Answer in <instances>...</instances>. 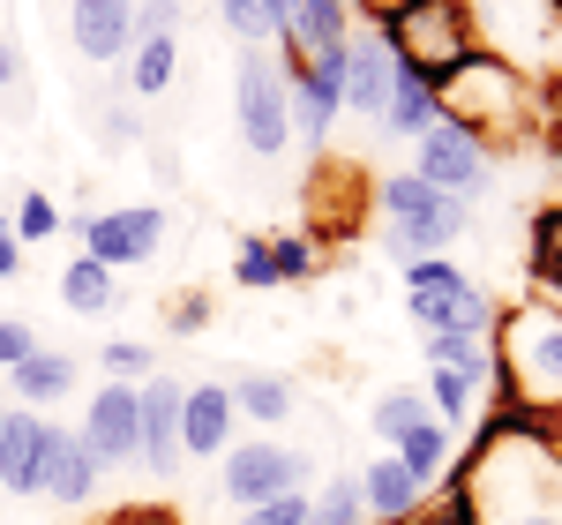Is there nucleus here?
<instances>
[{
  "instance_id": "f257e3e1",
  "label": "nucleus",
  "mask_w": 562,
  "mask_h": 525,
  "mask_svg": "<svg viewBox=\"0 0 562 525\" xmlns=\"http://www.w3.org/2000/svg\"><path fill=\"white\" fill-rule=\"evenodd\" d=\"M532 113H540V90L525 68H510L503 53H487L473 45L442 83H435V121H450V129H473L487 150L503 143V135H532Z\"/></svg>"
},
{
  "instance_id": "f03ea898",
  "label": "nucleus",
  "mask_w": 562,
  "mask_h": 525,
  "mask_svg": "<svg viewBox=\"0 0 562 525\" xmlns=\"http://www.w3.org/2000/svg\"><path fill=\"white\" fill-rule=\"evenodd\" d=\"M368 31L383 38V53L405 68V76H420L428 90L480 45V23H473V8H465V0H405L397 15L368 23Z\"/></svg>"
},
{
  "instance_id": "7ed1b4c3",
  "label": "nucleus",
  "mask_w": 562,
  "mask_h": 525,
  "mask_svg": "<svg viewBox=\"0 0 562 525\" xmlns=\"http://www.w3.org/2000/svg\"><path fill=\"white\" fill-rule=\"evenodd\" d=\"M495 383L540 413H562V315L555 308H503L495 315Z\"/></svg>"
},
{
  "instance_id": "20e7f679",
  "label": "nucleus",
  "mask_w": 562,
  "mask_h": 525,
  "mask_svg": "<svg viewBox=\"0 0 562 525\" xmlns=\"http://www.w3.org/2000/svg\"><path fill=\"white\" fill-rule=\"evenodd\" d=\"M375 211H383V248H390V262L442 256L458 233H473V203H465V196L428 188L420 174H383V180H375Z\"/></svg>"
},
{
  "instance_id": "39448f33",
  "label": "nucleus",
  "mask_w": 562,
  "mask_h": 525,
  "mask_svg": "<svg viewBox=\"0 0 562 525\" xmlns=\"http://www.w3.org/2000/svg\"><path fill=\"white\" fill-rule=\"evenodd\" d=\"M233 121L256 158H278L293 143V98H285V53L278 45H240L233 60Z\"/></svg>"
},
{
  "instance_id": "423d86ee",
  "label": "nucleus",
  "mask_w": 562,
  "mask_h": 525,
  "mask_svg": "<svg viewBox=\"0 0 562 525\" xmlns=\"http://www.w3.org/2000/svg\"><path fill=\"white\" fill-rule=\"evenodd\" d=\"M217 466H225V473H217V488H225V503H233V511H256V503H270V495L315 488V458H307L301 443H278V436L233 443Z\"/></svg>"
},
{
  "instance_id": "0eeeda50",
  "label": "nucleus",
  "mask_w": 562,
  "mask_h": 525,
  "mask_svg": "<svg viewBox=\"0 0 562 525\" xmlns=\"http://www.w3.org/2000/svg\"><path fill=\"white\" fill-rule=\"evenodd\" d=\"M76 241H83L90 262H105L113 278L135 270V262H150L166 248V211L158 203H121V211H76Z\"/></svg>"
},
{
  "instance_id": "6e6552de",
  "label": "nucleus",
  "mask_w": 562,
  "mask_h": 525,
  "mask_svg": "<svg viewBox=\"0 0 562 525\" xmlns=\"http://www.w3.org/2000/svg\"><path fill=\"white\" fill-rule=\"evenodd\" d=\"M76 436H83V450L98 458V473L143 466V398H135V383H98Z\"/></svg>"
},
{
  "instance_id": "1a4fd4ad",
  "label": "nucleus",
  "mask_w": 562,
  "mask_h": 525,
  "mask_svg": "<svg viewBox=\"0 0 562 525\" xmlns=\"http://www.w3.org/2000/svg\"><path fill=\"white\" fill-rule=\"evenodd\" d=\"M487 166H495V150H487L473 129H450V121H435V129L413 143V174L428 180V188H442V196H465V203L487 188Z\"/></svg>"
},
{
  "instance_id": "9d476101",
  "label": "nucleus",
  "mask_w": 562,
  "mask_h": 525,
  "mask_svg": "<svg viewBox=\"0 0 562 525\" xmlns=\"http://www.w3.org/2000/svg\"><path fill=\"white\" fill-rule=\"evenodd\" d=\"M405 315L420 323V338L428 331H458V338H495V315L503 308L487 301V286L480 278H450V286H405Z\"/></svg>"
},
{
  "instance_id": "9b49d317",
  "label": "nucleus",
  "mask_w": 562,
  "mask_h": 525,
  "mask_svg": "<svg viewBox=\"0 0 562 525\" xmlns=\"http://www.w3.org/2000/svg\"><path fill=\"white\" fill-rule=\"evenodd\" d=\"M285 98H293V135L323 143L346 113V45L323 60H285Z\"/></svg>"
},
{
  "instance_id": "f8f14e48",
  "label": "nucleus",
  "mask_w": 562,
  "mask_h": 525,
  "mask_svg": "<svg viewBox=\"0 0 562 525\" xmlns=\"http://www.w3.org/2000/svg\"><path fill=\"white\" fill-rule=\"evenodd\" d=\"M53 443H60V428H53L45 413L8 405V413H0V488H8V495H38Z\"/></svg>"
},
{
  "instance_id": "ddd939ff",
  "label": "nucleus",
  "mask_w": 562,
  "mask_h": 525,
  "mask_svg": "<svg viewBox=\"0 0 562 525\" xmlns=\"http://www.w3.org/2000/svg\"><path fill=\"white\" fill-rule=\"evenodd\" d=\"M487 391H495V346L480 338L465 360H450V368H428V413L435 421H450V428H473V413L487 405Z\"/></svg>"
},
{
  "instance_id": "4468645a",
  "label": "nucleus",
  "mask_w": 562,
  "mask_h": 525,
  "mask_svg": "<svg viewBox=\"0 0 562 525\" xmlns=\"http://www.w3.org/2000/svg\"><path fill=\"white\" fill-rule=\"evenodd\" d=\"M240 443V413L225 383H188L180 391V458H225Z\"/></svg>"
},
{
  "instance_id": "2eb2a0df",
  "label": "nucleus",
  "mask_w": 562,
  "mask_h": 525,
  "mask_svg": "<svg viewBox=\"0 0 562 525\" xmlns=\"http://www.w3.org/2000/svg\"><path fill=\"white\" fill-rule=\"evenodd\" d=\"M180 376H150V383H135L143 398V473L150 481H173L180 473Z\"/></svg>"
},
{
  "instance_id": "dca6fc26",
  "label": "nucleus",
  "mask_w": 562,
  "mask_h": 525,
  "mask_svg": "<svg viewBox=\"0 0 562 525\" xmlns=\"http://www.w3.org/2000/svg\"><path fill=\"white\" fill-rule=\"evenodd\" d=\"M352 31H360L352 0H293V8H285V31H278V53H285V60H323V53H338Z\"/></svg>"
},
{
  "instance_id": "f3484780",
  "label": "nucleus",
  "mask_w": 562,
  "mask_h": 525,
  "mask_svg": "<svg viewBox=\"0 0 562 525\" xmlns=\"http://www.w3.org/2000/svg\"><path fill=\"white\" fill-rule=\"evenodd\" d=\"M68 45L98 60V68H113V60H128L135 45V0H68Z\"/></svg>"
},
{
  "instance_id": "a211bd4d",
  "label": "nucleus",
  "mask_w": 562,
  "mask_h": 525,
  "mask_svg": "<svg viewBox=\"0 0 562 525\" xmlns=\"http://www.w3.org/2000/svg\"><path fill=\"white\" fill-rule=\"evenodd\" d=\"M360 503H368V525H405V518H420L428 511V488L413 481L405 466H397V450H383V458H368L360 473Z\"/></svg>"
},
{
  "instance_id": "6ab92c4d",
  "label": "nucleus",
  "mask_w": 562,
  "mask_h": 525,
  "mask_svg": "<svg viewBox=\"0 0 562 525\" xmlns=\"http://www.w3.org/2000/svg\"><path fill=\"white\" fill-rule=\"evenodd\" d=\"M390 83H397V60L383 53V38H375V31H352V38H346V113L383 121Z\"/></svg>"
},
{
  "instance_id": "aec40b11",
  "label": "nucleus",
  "mask_w": 562,
  "mask_h": 525,
  "mask_svg": "<svg viewBox=\"0 0 562 525\" xmlns=\"http://www.w3.org/2000/svg\"><path fill=\"white\" fill-rule=\"evenodd\" d=\"M76 376H83V368H76V360H68L60 346H38L31 360H23V368H8V405H31V413H53L60 398L76 391Z\"/></svg>"
},
{
  "instance_id": "412c9836",
  "label": "nucleus",
  "mask_w": 562,
  "mask_h": 525,
  "mask_svg": "<svg viewBox=\"0 0 562 525\" xmlns=\"http://www.w3.org/2000/svg\"><path fill=\"white\" fill-rule=\"evenodd\" d=\"M98 458L83 450V436L76 428H60V443H53V458H45V481H38V495L45 503H60V511H83L90 495H98Z\"/></svg>"
},
{
  "instance_id": "4be33fe9",
  "label": "nucleus",
  "mask_w": 562,
  "mask_h": 525,
  "mask_svg": "<svg viewBox=\"0 0 562 525\" xmlns=\"http://www.w3.org/2000/svg\"><path fill=\"white\" fill-rule=\"evenodd\" d=\"M225 391H233V413L256 421V428H285V421L301 413V383L278 376V368H248V376H233Z\"/></svg>"
},
{
  "instance_id": "5701e85b",
  "label": "nucleus",
  "mask_w": 562,
  "mask_h": 525,
  "mask_svg": "<svg viewBox=\"0 0 562 525\" xmlns=\"http://www.w3.org/2000/svg\"><path fill=\"white\" fill-rule=\"evenodd\" d=\"M397 466H405V473H413V481L435 495V488L450 481V466H458V428L428 413L420 428H405V443H397Z\"/></svg>"
},
{
  "instance_id": "b1692460",
  "label": "nucleus",
  "mask_w": 562,
  "mask_h": 525,
  "mask_svg": "<svg viewBox=\"0 0 562 525\" xmlns=\"http://www.w3.org/2000/svg\"><path fill=\"white\" fill-rule=\"evenodd\" d=\"M375 129H390L397 143H420V135L435 129V90L420 83V76H405L397 68V83H390V105H383V121Z\"/></svg>"
},
{
  "instance_id": "393cba45",
  "label": "nucleus",
  "mask_w": 562,
  "mask_h": 525,
  "mask_svg": "<svg viewBox=\"0 0 562 525\" xmlns=\"http://www.w3.org/2000/svg\"><path fill=\"white\" fill-rule=\"evenodd\" d=\"M180 76V38H135L128 45V68H121V83L135 98H158V90H173Z\"/></svg>"
},
{
  "instance_id": "a878e982",
  "label": "nucleus",
  "mask_w": 562,
  "mask_h": 525,
  "mask_svg": "<svg viewBox=\"0 0 562 525\" xmlns=\"http://www.w3.org/2000/svg\"><path fill=\"white\" fill-rule=\"evenodd\" d=\"M60 301H68V315H105L113 308V270L90 256H68V270H60Z\"/></svg>"
},
{
  "instance_id": "bb28decb",
  "label": "nucleus",
  "mask_w": 562,
  "mask_h": 525,
  "mask_svg": "<svg viewBox=\"0 0 562 525\" xmlns=\"http://www.w3.org/2000/svg\"><path fill=\"white\" fill-rule=\"evenodd\" d=\"M525 270H532V286H555V278H562V203H540V211H532Z\"/></svg>"
},
{
  "instance_id": "cd10ccee",
  "label": "nucleus",
  "mask_w": 562,
  "mask_h": 525,
  "mask_svg": "<svg viewBox=\"0 0 562 525\" xmlns=\"http://www.w3.org/2000/svg\"><path fill=\"white\" fill-rule=\"evenodd\" d=\"M307 525H368V503H360V481L338 473V481H323L307 495Z\"/></svg>"
},
{
  "instance_id": "c85d7f7f",
  "label": "nucleus",
  "mask_w": 562,
  "mask_h": 525,
  "mask_svg": "<svg viewBox=\"0 0 562 525\" xmlns=\"http://www.w3.org/2000/svg\"><path fill=\"white\" fill-rule=\"evenodd\" d=\"M98 368H105V383H150L158 376V346L150 338H105Z\"/></svg>"
},
{
  "instance_id": "c756f323",
  "label": "nucleus",
  "mask_w": 562,
  "mask_h": 525,
  "mask_svg": "<svg viewBox=\"0 0 562 525\" xmlns=\"http://www.w3.org/2000/svg\"><path fill=\"white\" fill-rule=\"evenodd\" d=\"M217 23L240 45H278V0H217Z\"/></svg>"
},
{
  "instance_id": "7c9ffc66",
  "label": "nucleus",
  "mask_w": 562,
  "mask_h": 525,
  "mask_svg": "<svg viewBox=\"0 0 562 525\" xmlns=\"http://www.w3.org/2000/svg\"><path fill=\"white\" fill-rule=\"evenodd\" d=\"M420 421H428V398H420V391H383V398H375V413H368V428H375L390 450L405 443V428H420Z\"/></svg>"
},
{
  "instance_id": "2f4dec72",
  "label": "nucleus",
  "mask_w": 562,
  "mask_h": 525,
  "mask_svg": "<svg viewBox=\"0 0 562 525\" xmlns=\"http://www.w3.org/2000/svg\"><path fill=\"white\" fill-rule=\"evenodd\" d=\"M270 262H278V286H307L323 270V241L315 233H278L270 241Z\"/></svg>"
},
{
  "instance_id": "473e14b6",
  "label": "nucleus",
  "mask_w": 562,
  "mask_h": 525,
  "mask_svg": "<svg viewBox=\"0 0 562 525\" xmlns=\"http://www.w3.org/2000/svg\"><path fill=\"white\" fill-rule=\"evenodd\" d=\"M15 241H23V248H38V241H53V233H60V211H53V196H38V188H31V196H15Z\"/></svg>"
},
{
  "instance_id": "72a5a7b5",
  "label": "nucleus",
  "mask_w": 562,
  "mask_h": 525,
  "mask_svg": "<svg viewBox=\"0 0 562 525\" xmlns=\"http://www.w3.org/2000/svg\"><path fill=\"white\" fill-rule=\"evenodd\" d=\"M233 286H248V293H270V286H278L270 241H240V248H233Z\"/></svg>"
},
{
  "instance_id": "f704fd0d",
  "label": "nucleus",
  "mask_w": 562,
  "mask_h": 525,
  "mask_svg": "<svg viewBox=\"0 0 562 525\" xmlns=\"http://www.w3.org/2000/svg\"><path fill=\"white\" fill-rule=\"evenodd\" d=\"M188 0H135V38H180Z\"/></svg>"
},
{
  "instance_id": "c9c22d12",
  "label": "nucleus",
  "mask_w": 562,
  "mask_h": 525,
  "mask_svg": "<svg viewBox=\"0 0 562 525\" xmlns=\"http://www.w3.org/2000/svg\"><path fill=\"white\" fill-rule=\"evenodd\" d=\"M307 495H315V488L270 495V503H256V511H240V525H307Z\"/></svg>"
},
{
  "instance_id": "e433bc0d",
  "label": "nucleus",
  "mask_w": 562,
  "mask_h": 525,
  "mask_svg": "<svg viewBox=\"0 0 562 525\" xmlns=\"http://www.w3.org/2000/svg\"><path fill=\"white\" fill-rule=\"evenodd\" d=\"M166 331H173V338L211 331V301H203V293H173V301H166Z\"/></svg>"
},
{
  "instance_id": "4c0bfd02",
  "label": "nucleus",
  "mask_w": 562,
  "mask_h": 525,
  "mask_svg": "<svg viewBox=\"0 0 562 525\" xmlns=\"http://www.w3.org/2000/svg\"><path fill=\"white\" fill-rule=\"evenodd\" d=\"M98 143H105V150H135V143H143V121H135L128 105H105V113H98Z\"/></svg>"
},
{
  "instance_id": "58836bf2",
  "label": "nucleus",
  "mask_w": 562,
  "mask_h": 525,
  "mask_svg": "<svg viewBox=\"0 0 562 525\" xmlns=\"http://www.w3.org/2000/svg\"><path fill=\"white\" fill-rule=\"evenodd\" d=\"M31 353H38V331H31V323H15V315H0V376H8V368H23Z\"/></svg>"
},
{
  "instance_id": "ea45409f",
  "label": "nucleus",
  "mask_w": 562,
  "mask_h": 525,
  "mask_svg": "<svg viewBox=\"0 0 562 525\" xmlns=\"http://www.w3.org/2000/svg\"><path fill=\"white\" fill-rule=\"evenodd\" d=\"M397 270H405V286H450V278H458L450 256H413V262H397Z\"/></svg>"
},
{
  "instance_id": "a19ab883",
  "label": "nucleus",
  "mask_w": 562,
  "mask_h": 525,
  "mask_svg": "<svg viewBox=\"0 0 562 525\" xmlns=\"http://www.w3.org/2000/svg\"><path fill=\"white\" fill-rule=\"evenodd\" d=\"M23 270V241H15V225H8V211H0V286Z\"/></svg>"
},
{
  "instance_id": "79ce46f5",
  "label": "nucleus",
  "mask_w": 562,
  "mask_h": 525,
  "mask_svg": "<svg viewBox=\"0 0 562 525\" xmlns=\"http://www.w3.org/2000/svg\"><path fill=\"white\" fill-rule=\"evenodd\" d=\"M15 83H23V45L0 31V90H15Z\"/></svg>"
},
{
  "instance_id": "37998d69",
  "label": "nucleus",
  "mask_w": 562,
  "mask_h": 525,
  "mask_svg": "<svg viewBox=\"0 0 562 525\" xmlns=\"http://www.w3.org/2000/svg\"><path fill=\"white\" fill-rule=\"evenodd\" d=\"M105 525H180L173 511H121V518H105Z\"/></svg>"
},
{
  "instance_id": "c03bdc74",
  "label": "nucleus",
  "mask_w": 562,
  "mask_h": 525,
  "mask_svg": "<svg viewBox=\"0 0 562 525\" xmlns=\"http://www.w3.org/2000/svg\"><path fill=\"white\" fill-rule=\"evenodd\" d=\"M405 0H352V15H368V23H383V15H397Z\"/></svg>"
},
{
  "instance_id": "a18cd8bd",
  "label": "nucleus",
  "mask_w": 562,
  "mask_h": 525,
  "mask_svg": "<svg viewBox=\"0 0 562 525\" xmlns=\"http://www.w3.org/2000/svg\"><path fill=\"white\" fill-rule=\"evenodd\" d=\"M0 413H8V398H0Z\"/></svg>"
}]
</instances>
